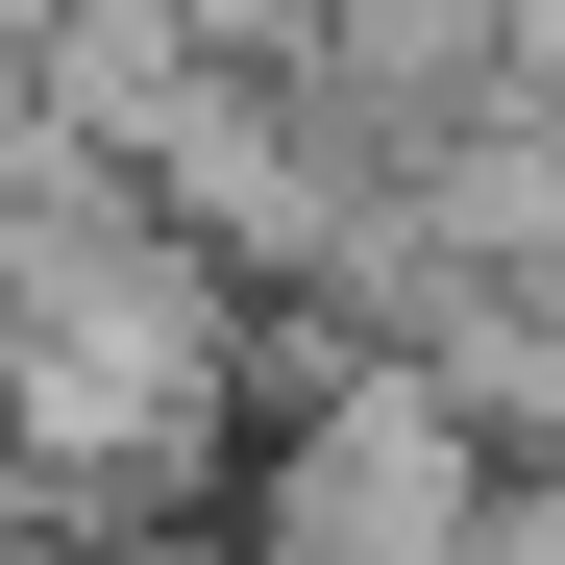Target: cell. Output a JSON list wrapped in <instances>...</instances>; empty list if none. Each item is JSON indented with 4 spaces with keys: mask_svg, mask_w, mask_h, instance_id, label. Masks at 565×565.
<instances>
[{
    "mask_svg": "<svg viewBox=\"0 0 565 565\" xmlns=\"http://www.w3.org/2000/svg\"><path fill=\"white\" fill-rule=\"evenodd\" d=\"M516 492H492V418H467V369L418 394H320L296 467H270V565H467Z\"/></svg>",
    "mask_w": 565,
    "mask_h": 565,
    "instance_id": "cell-1",
    "label": "cell"
}]
</instances>
